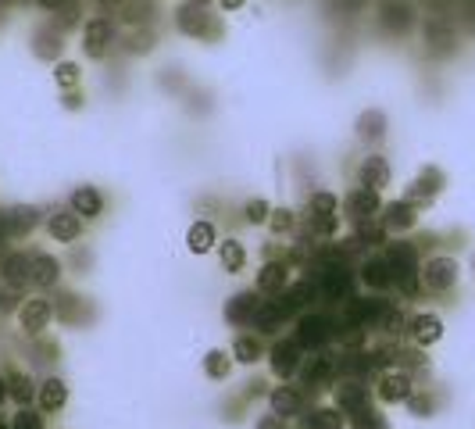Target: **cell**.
Listing matches in <instances>:
<instances>
[{
    "instance_id": "obj_15",
    "label": "cell",
    "mask_w": 475,
    "mask_h": 429,
    "mask_svg": "<svg viewBox=\"0 0 475 429\" xmlns=\"http://www.w3.org/2000/svg\"><path fill=\"white\" fill-rule=\"evenodd\" d=\"M382 225H386V233H404V229H411L415 222H418V208L411 205V201H393V205H386L382 208Z\"/></svg>"
},
{
    "instance_id": "obj_8",
    "label": "cell",
    "mask_w": 475,
    "mask_h": 429,
    "mask_svg": "<svg viewBox=\"0 0 475 429\" xmlns=\"http://www.w3.org/2000/svg\"><path fill=\"white\" fill-rule=\"evenodd\" d=\"M422 279H425V287L433 294H447L458 283V261L454 258H433V261H425Z\"/></svg>"
},
{
    "instance_id": "obj_19",
    "label": "cell",
    "mask_w": 475,
    "mask_h": 429,
    "mask_svg": "<svg viewBox=\"0 0 475 429\" xmlns=\"http://www.w3.org/2000/svg\"><path fill=\"white\" fill-rule=\"evenodd\" d=\"M354 132H358V140H365V143H379L382 136H386V114H382L379 107L361 111L358 122H354Z\"/></svg>"
},
{
    "instance_id": "obj_35",
    "label": "cell",
    "mask_w": 475,
    "mask_h": 429,
    "mask_svg": "<svg viewBox=\"0 0 475 429\" xmlns=\"http://www.w3.org/2000/svg\"><path fill=\"white\" fill-rule=\"evenodd\" d=\"M307 429H343V415L340 408H315L311 419L304 423Z\"/></svg>"
},
{
    "instance_id": "obj_28",
    "label": "cell",
    "mask_w": 475,
    "mask_h": 429,
    "mask_svg": "<svg viewBox=\"0 0 475 429\" xmlns=\"http://www.w3.org/2000/svg\"><path fill=\"white\" fill-rule=\"evenodd\" d=\"M361 279H365L372 290H386V287H393V269H389L386 258H372V261H365Z\"/></svg>"
},
{
    "instance_id": "obj_46",
    "label": "cell",
    "mask_w": 475,
    "mask_h": 429,
    "mask_svg": "<svg viewBox=\"0 0 475 429\" xmlns=\"http://www.w3.org/2000/svg\"><path fill=\"white\" fill-rule=\"evenodd\" d=\"M243 214H247V222H251V225H261V222H269V214H272V208H269V201L254 197V201H247V208H243Z\"/></svg>"
},
{
    "instance_id": "obj_29",
    "label": "cell",
    "mask_w": 475,
    "mask_h": 429,
    "mask_svg": "<svg viewBox=\"0 0 475 429\" xmlns=\"http://www.w3.org/2000/svg\"><path fill=\"white\" fill-rule=\"evenodd\" d=\"M269 405H272V412H276V415L289 419V415H297V412H300V394H297L293 387H276V390L269 394Z\"/></svg>"
},
{
    "instance_id": "obj_61",
    "label": "cell",
    "mask_w": 475,
    "mask_h": 429,
    "mask_svg": "<svg viewBox=\"0 0 475 429\" xmlns=\"http://www.w3.org/2000/svg\"><path fill=\"white\" fill-rule=\"evenodd\" d=\"M0 429H11V426H7V423H0Z\"/></svg>"
},
{
    "instance_id": "obj_45",
    "label": "cell",
    "mask_w": 475,
    "mask_h": 429,
    "mask_svg": "<svg viewBox=\"0 0 475 429\" xmlns=\"http://www.w3.org/2000/svg\"><path fill=\"white\" fill-rule=\"evenodd\" d=\"M269 225H272V233H293V225H297V218H293V212L289 208H272V214H269Z\"/></svg>"
},
{
    "instance_id": "obj_13",
    "label": "cell",
    "mask_w": 475,
    "mask_h": 429,
    "mask_svg": "<svg viewBox=\"0 0 475 429\" xmlns=\"http://www.w3.org/2000/svg\"><path fill=\"white\" fill-rule=\"evenodd\" d=\"M258 308H261L258 294H254V290H243V294H236L233 301H225V322H233V325H247V322H254Z\"/></svg>"
},
{
    "instance_id": "obj_22",
    "label": "cell",
    "mask_w": 475,
    "mask_h": 429,
    "mask_svg": "<svg viewBox=\"0 0 475 429\" xmlns=\"http://www.w3.org/2000/svg\"><path fill=\"white\" fill-rule=\"evenodd\" d=\"M69 205H72V212L79 214V218H96V214L104 212V197L96 194V187H79V190H72Z\"/></svg>"
},
{
    "instance_id": "obj_39",
    "label": "cell",
    "mask_w": 475,
    "mask_h": 429,
    "mask_svg": "<svg viewBox=\"0 0 475 429\" xmlns=\"http://www.w3.org/2000/svg\"><path fill=\"white\" fill-rule=\"evenodd\" d=\"M151 11H154V4L151 0H132V4H125V22L136 29V25H147L151 22Z\"/></svg>"
},
{
    "instance_id": "obj_37",
    "label": "cell",
    "mask_w": 475,
    "mask_h": 429,
    "mask_svg": "<svg viewBox=\"0 0 475 429\" xmlns=\"http://www.w3.org/2000/svg\"><path fill=\"white\" fill-rule=\"evenodd\" d=\"M229 369H233V361L225 358V351H211V354L204 358V372H207L211 379H229Z\"/></svg>"
},
{
    "instance_id": "obj_25",
    "label": "cell",
    "mask_w": 475,
    "mask_h": 429,
    "mask_svg": "<svg viewBox=\"0 0 475 429\" xmlns=\"http://www.w3.org/2000/svg\"><path fill=\"white\" fill-rule=\"evenodd\" d=\"M365 405H369V387H361V383H340V387H336V408L358 412V408H365Z\"/></svg>"
},
{
    "instance_id": "obj_20",
    "label": "cell",
    "mask_w": 475,
    "mask_h": 429,
    "mask_svg": "<svg viewBox=\"0 0 475 429\" xmlns=\"http://www.w3.org/2000/svg\"><path fill=\"white\" fill-rule=\"evenodd\" d=\"M415 390H411V376L407 372H386L379 379V397L386 405H397V401H407Z\"/></svg>"
},
{
    "instance_id": "obj_48",
    "label": "cell",
    "mask_w": 475,
    "mask_h": 429,
    "mask_svg": "<svg viewBox=\"0 0 475 429\" xmlns=\"http://www.w3.org/2000/svg\"><path fill=\"white\" fill-rule=\"evenodd\" d=\"M404 325H407V322H404V315H400V312H393V308H386V312H382L379 329H386L389 336H400V333H404Z\"/></svg>"
},
{
    "instance_id": "obj_32",
    "label": "cell",
    "mask_w": 475,
    "mask_h": 429,
    "mask_svg": "<svg viewBox=\"0 0 475 429\" xmlns=\"http://www.w3.org/2000/svg\"><path fill=\"white\" fill-rule=\"evenodd\" d=\"M218 258H222L225 272H243V265H247V251H243L240 240H225V243L218 247Z\"/></svg>"
},
{
    "instance_id": "obj_51",
    "label": "cell",
    "mask_w": 475,
    "mask_h": 429,
    "mask_svg": "<svg viewBox=\"0 0 475 429\" xmlns=\"http://www.w3.org/2000/svg\"><path fill=\"white\" fill-rule=\"evenodd\" d=\"M407 408H411L415 415H429V412H433V397H415V394H411V397H407Z\"/></svg>"
},
{
    "instance_id": "obj_40",
    "label": "cell",
    "mask_w": 475,
    "mask_h": 429,
    "mask_svg": "<svg viewBox=\"0 0 475 429\" xmlns=\"http://www.w3.org/2000/svg\"><path fill=\"white\" fill-rule=\"evenodd\" d=\"M347 287H351V276H347L343 269H333V272L325 276V294H329L333 301H340V297H347Z\"/></svg>"
},
{
    "instance_id": "obj_1",
    "label": "cell",
    "mask_w": 475,
    "mask_h": 429,
    "mask_svg": "<svg viewBox=\"0 0 475 429\" xmlns=\"http://www.w3.org/2000/svg\"><path fill=\"white\" fill-rule=\"evenodd\" d=\"M176 29L190 40H204V43H215L222 40V22L218 14H211L207 7H196V4H183L176 7Z\"/></svg>"
},
{
    "instance_id": "obj_49",
    "label": "cell",
    "mask_w": 475,
    "mask_h": 429,
    "mask_svg": "<svg viewBox=\"0 0 475 429\" xmlns=\"http://www.w3.org/2000/svg\"><path fill=\"white\" fill-rule=\"evenodd\" d=\"M54 22H58L61 29H72V25L79 22V4H76V0H69L61 11H54Z\"/></svg>"
},
{
    "instance_id": "obj_47",
    "label": "cell",
    "mask_w": 475,
    "mask_h": 429,
    "mask_svg": "<svg viewBox=\"0 0 475 429\" xmlns=\"http://www.w3.org/2000/svg\"><path fill=\"white\" fill-rule=\"evenodd\" d=\"M354 429H386V423L379 419V412L358 408V412H354Z\"/></svg>"
},
{
    "instance_id": "obj_34",
    "label": "cell",
    "mask_w": 475,
    "mask_h": 429,
    "mask_svg": "<svg viewBox=\"0 0 475 429\" xmlns=\"http://www.w3.org/2000/svg\"><path fill=\"white\" fill-rule=\"evenodd\" d=\"M32 394H36V387H32V379L29 376H22V372H14L11 379H7V397H14L22 408L32 401Z\"/></svg>"
},
{
    "instance_id": "obj_33",
    "label": "cell",
    "mask_w": 475,
    "mask_h": 429,
    "mask_svg": "<svg viewBox=\"0 0 475 429\" xmlns=\"http://www.w3.org/2000/svg\"><path fill=\"white\" fill-rule=\"evenodd\" d=\"M286 315H289V312H286L283 301H276V305H261V308H258V315H254V325H258L261 333H276V329H279V322H283Z\"/></svg>"
},
{
    "instance_id": "obj_57",
    "label": "cell",
    "mask_w": 475,
    "mask_h": 429,
    "mask_svg": "<svg viewBox=\"0 0 475 429\" xmlns=\"http://www.w3.org/2000/svg\"><path fill=\"white\" fill-rule=\"evenodd\" d=\"M4 397H7V383L0 379V405H4Z\"/></svg>"
},
{
    "instance_id": "obj_60",
    "label": "cell",
    "mask_w": 475,
    "mask_h": 429,
    "mask_svg": "<svg viewBox=\"0 0 475 429\" xmlns=\"http://www.w3.org/2000/svg\"><path fill=\"white\" fill-rule=\"evenodd\" d=\"M96 4H118V0H96Z\"/></svg>"
},
{
    "instance_id": "obj_43",
    "label": "cell",
    "mask_w": 475,
    "mask_h": 429,
    "mask_svg": "<svg viewBox=\"0 0 475 429\" xmlns=\"http://www.w3.org/2000/svg\"><path fill=\"white\" fill-rule=\"evenodd\" d=\"M54 79H58V87H65V90H76V87H79V65H72V61H61V65L54 68Z\"/></svg>"
},
{
    "instance_id": "obj_27",
    "label": "cell",
    "mask_w": 475,
    "mask_h": 429,
    "mask_svg": "<svg viewBox=\"0 0 475 429\" xmlns=\"http://www.w3.org/2000/svg\"><path fill=\"white\" fill-rule=\"evenodd\" d=\"M286 279H289V272H286L283 261H269V265L258 272V290H261V294H283Z\"/></svg>"
},
{
    "instance_id": "obj_55",
    "label": "cell",
    "mask_w": 475,
    "mask_h": 429,
    "mask_svg": "<svg viewBox=\"0 0 475 429\" xmlns=\"http://www.w3.org/2000/svg\"><path fill=\"white\" fill-rule=\"evenodd\" d=\"M11 236V229H7V212H0V243Z\"/></svg>"
},
{
    "instance_id": "obj_3",
    "label": "cell",
    "mask_w": 475,
    "mask_h": 429,
    "mask_svg": "<svg viewBox=\"0 0 475 429\" xmlns=\"http://www.w3.org/2000/svg\"><path fill=\"white\" fill-rule=\"evenodd\" d=\"M111 43H114V25H111V18L94 14V18L83 25V50H87V58L104 61V58L111 54Z\"/></svg>"
},
{
    "instance_id": "obj_31",
    "label": "cell",
    "mask_w": 475,
    "mask_h": 429,
    "mask_svg": "<svg viewBox=\"0 0 475 429\" xmlns=\"http://www.w3.org/2000/svg\"><path fill=\"white\" fill-rule=\"evenodd\" d=\"M187 247L193 254H207L215 247V225L211 222H193L190 233H187Z\"/></svg>"
},
{
    "instance_id": "obj_24",
    "label": "cell",
    "mask_w": 475,
    "mask_h": 429,
    "mask_svg": "<svg viewBox=\"0 0 475 429\" xmlns=\"http://www.w3.org/2000/svg\"><path fill=\"white\" fill-rule=\"evenodd\" d=\"M36 397H40V408L50 415V412L65 408V401H69V387H65L61 379H47V383H40Z\"/></svg>"
},
{
    "instance_id": "obj_16",
    "label": "cell",
    "mask_w": 475,
    "mask_h": 429,
    "mask_svg": "<svg viewBox=\"0 0 475 429\" xmlns=\"http://www.w3.org/2000/svg\"><path fill=\"white\" fill-rule=\"evenodd\" d=\"M358 183H361V187H372V190L389 187V165H386L382 154H369V158L361 161V169H358Z\"/></svg>"
},
{
    "instance_id": "obj_26",
    "label": "cell",
    "mask_w": 475,
    "mask_h": 429,
    "mask_svg": "<svg viewBox=\"0 0 475 429\" xmlns=\"http://www.w3.org/2000/svg\"><path fill=\"white\" fill-rule=\"evenodd\" d=\"M411 336H415V343L429 347V343H436L443 336V322L436 319V315H415L411 319Z\"/></svg>"
},
{
    "instance_id": "obj_38",
    "label": "cell",
    "mask_w": 475,
    "mask_h": 429,
    "mask_svg": "<svg viewBox=\"0 0 475 429\" xmlns=\"http://www.w3.org/2000/svg\"><path fill=\"white\" fill-rule=\"evenodd\" d=\"M307 212H311V214H336V212H340V201H336V194H329V190H318V194H311V201H307Z\"/></svg>"
},
{
    "instance_id": "obj_12",
    "label": "cell",
    "mask_w": 475,
    "mask_h": 429,
    "mask_svg": "<svg viewBox=\"0 0 475 429\" xmlns=\"http://www.w3.org/2000/svg\"><path fill=\"white\" fill-rule=\"evenodd\" d=\"M300 343L297 340H283V343H276L272 347V372L279 376V379H289L293 372H300Z\"/></svg>"
},
{
    "instance_id": "obj_54",
    "label": "cell",
    "mask_w": 475,
    "mask_h": 429,
    "mask_svg": "<svg viewBox=\"0 0 475 429\" xmlns=\"http://www.w3.org/2000/svg\"><path fill=\"white\" fill-rule=\"evenodd\" d=\"M243 4H247V0H218V7H222V11H240Z\"/></svg>"
},
{
    "instance_id": "obj_2",
    "label": "cell",
    "mask_w": 475,
    "mask_h": 429,
    "mask_svg": "<svg viewBox=\"0 0 475 429\" xmlns=\"http://www.w3.org/2000/svg\"><path fill=\"white\" fill-rule=\"evenodd\" d=\"M386 261L393 269V283L400 287V294L415 297L418 294V254H415V247L411 243H389Z\"/></svg>"
},
{
    "instance_id": "obj_23",
    "label": "cell",
    "mask_w": 475,
    "mask_h": 429,
    "mask_svg": "<svg viewBox=\"0 0 475 429\" xmlns=\"http://www.w3.org/2000/svg\"><path fill=\"white\" fill-rule=\"evenodd\" d=\"M61 276V261L54 254H32V283L36 287H54Z\"/></svg>"
},
{
    "instance_id": "obj_42",
    "label": "cell",
    "mask_w": 475,
    "mask_h": 429,
    "mask_svg": "<svg viewBox=\"0 0 475 429\" xmlns=\"http://www.w3.org/2000/svg\"><path fill=\"white\" fill-rule=\"evenodd\" d=\"M151 47H154V32H151L147 25L129 32V54H147Z\"/></svg>"
},
{
    "instance_id": "obj_41",
    "label": "cell",
    "mask_w": 475,
    "mask_h": 429,
    "mask_svg": "<svg viewBox=\"0 0 475 429\" xmlns=\"http://www.w3.org/2000/svg\"><path fill=\"white\" fill-rule=\"evenodd\" d=\"M307 297H315V287L311 283H297L289 294L283 297V305H286V312H293V308H304L307 305Z\"/></svg>"
},
{
    "instance_id": "obj_58",
    "label": "cell",
    "mask_w": 475,
    "mask_h": 429,
    "mask_svg": "<svg viewBox=\"0 0 475 429\" xmlns=\"http://www.w3.org/2000/svg\"><path fill=\"white\" fill-rule=\"evenodd\" d=\"M11 4H14V0H0V14H4V11L11 7Z\"/></svg>"
},
{
    "instance_id": "obj_5",
    "label": "cell",
    "mask_w": 475,
    "mask_h": 429,
    "mask_svg": "<svg viewBox=\"0 0 475 429\" xmlns=\"http://www.w3.org/2000/svg\"><path fill=\"white\" fill-rule=\"evenodd\" d=\"M422 40H425V54H433V58H447L458 43L454 25L447 18H429L425 29H422Z\"/></svg>"
},
{
    "instance_id": "obj_10",
    "label": "cell",
    "mask_w": 475,
    "mask_h": 429,
    "mask_svg": "<svg viewBox=\"0 0 475 429\" xmlns=\"http://www.w3.org/2000/svg\"><path fill=\"white\" fill-rule=\"evenodd\" d=\"M329 336H333V322L322 319V315H304V319L297 322V343L304 351H318Z\"/></svg>"
},
{
    "instance_id": "obj_56",
    "label": "cell",
    "mask_w": 475,
    "mask_h": 429,
    "mask_svg": "<svg viewBox=\"0 0 475 429\" xmlns=\"http://www.w3.org/2000/svg\"><path fill=\"white\" fill-rule=\"evenodd\" d=\"M65 105H69V107H79V94H72V90H69V94H65Z\"/></svg>"
},
{
    "instance_id": "obj_21",
    "label": "cell",
    "mask_w": 475,
    "mask_h": 429,
    "mask_svg": "<svg viewBox=\"0 0 475 429\" xmlns=\"http://www.w3.org/2000/svg\"><path fill=\"white\" fill-rule=\"evenodd\" d=\"M47 229H50V236L54 240H61V243H72L79 233H83V218L76 212H54L47 218Z\"/></svg>"
},
{
    "instance_id": "obj_30",
    "label": "cell",
    "mask_w": 475,
    "mask_h": 429,
    "mask_svg": "<svg viewBox=\"0 0 475 429\" xmlns=\"http://www.w3.org/2000/svg\"><path fill=\"white\" fill-rule=\"evenodd\" d=\"M40 225V212L36 208H11L7 212V229L11 236H29Z\"/></svg>"
},
{
    "instance_id": "obj_7",
    "label": "cell",
    "mask_w": 475,
    "mask_h": 429,
    "mask_svg": "<svg viewBox=\"0 0 475 429\" xmlns=\"http://www.w3.org/2000/svg\"><path fill=\"white\" fill-rule=\"evenodd\" d=\"M65 50V29L58 22H43L36 32H32V54L40 61H54L58 54Z\"/></svg>"
},
{
    "instance_id": "obj_11",
    "label": "cell",
    "mask_w": 475,
    "mask_h": 429,
    "mask_svg": "<svg viewBox=\"0 0 475 429\" xmlns=\"http://www.w3.org/2000/svg\"><path fill=\"white\" fill-rule=\"evenodd\" d=\"M50 315H54L50 301H47V297H32V301H25V308L18 312V322H22V329H25L29 336H36V333L47 329Z\"/></svg>"
},
{
    "instance_id": "obj_53",
    "label": "cell",
    "mask_w": 475,
    "mask_h": 429,
    "mask_svg": "<svg viewBox=\"0 0 475 429\" xmlns=\"http://www.w3.org/2000/svg\"><path fill=\"white\" fill-rule=\"evenodd\" d=\"M36 4H40L43 11H50V14H54V11H61V7L69 4V0H36Z\"/></svg>"
},
{
    "instance_id": "obj_44",
    "label": "cell",
    "mask_w": 475,
    "mask_h": 429,
    "mask_svg": "<svg viewBox=\"0 0 475 429\" xmlns=\"http://www.w3.org/2000/svg\"><path fill=\"white\" fill-rule=\"evenodd\" d=\"M307 225H311V233H318V236H333L336 225H340V214H307Z\"/></svg>"
},
{
    "instance_id": "obj_17",
    "label": "cell",
    "mask_w": 475,
    "mask_h": 429,
    "mask_svg": "<svg viewBox=\"0 0 475 429\" xmlns=\"http://www.w3.org/2000/svg\"><path fill=\"white\" fill-rule=\"evenodd\" d=\"M0 272H4V283L18 290V287L32 283V258H25V254H7L4 265H0Z\"/></svg>"
},
{
    "instance_id": "obj_52",
    "label": "cell",
    "mask_w": 475,
    "mask_h": 429,
    "mask_svg": "<svg viewBox=\"0 0 475 429\" xmlns=\"http://www.w3.org/2000/svg\"><path fill=\"white\" fill-rule=\"evenodd\" d=\"M254 429H289V426H286L283 415H276V412H272V415H265V419H261Z\"/></svg>"
},
{
    "instance_id": "obj_18",
    "label": "cell",
    "mask_w": 475,
    "mask_h": 429,
    "mask_svg": "<svg viewBox=\"0 0 475 429\" xmlns=\"http://www.w3.org/2000/svg\"><path fill=\"white\" fill-rule=\"evenodd\" d=\"M300 372H304V383H307L311 390H318V387H325V383L333 379L336 365H333L329 354H315V358H307V361L300 365Z\"/></svg>"
},
{
    "instance_id": "obj_36",
    "label": "cell",
    "mask_w": 475,
    "mask_h": 429,
    "mask_svg": "<svg viewBox=\"0 0 475 429\" xmlns=\"http://www.w3.org/2000/svg\"><path fill=\"white\" fill-rule=\"evenodd\" d=\"M233 358L243 361V365H254V361L261 358V343H258L254 336H240V340L233 343Z\"/></svg>"
},
{
    "instance_id": "obj_59",
    "label": "cell",
    "mask_w": 475,
    "mask_h": 429,
    "mask_svg": "<svg viewBox=\"0 0 475 429\" xmlns=\"http://www.w3.org/2000/svg\"><path fill=\"white\" fill-rule=\"evenodd\" d=\"M187 4H196V7H207L211 0H187Z\"/></svg>"
},
{
    "instance_id": "obj_9",
    "label": "cell",
    "mask_w": 475,
    "mask_h": 429,
    "mask_svg": "<svg viewBox=\"0 0 475 429\" xmlns=\"http://www.w3.org/2000/svg\"><path fill=\"white\" fill-rule=\"evenodd\" d=\"M379 208H382L379 190H372V187H358V190H351L343 197V212H347V218H354V222H369Z\"/></svg>"
},
{
    "instance_id": "obj_4",
    "label": "cell",
    "mask_w": 475,
    "mask_h": 429,
    "mask_svg": "<svg viewBox=\"0 0 475 429\" xmlns=\"http://www.w3.org/2000/svg\"><path fill=\"white\" fill-rule=\"evenodd\" d=\"M411 25H415V7L407 0H382L379 29L386 36H404Z\"/></svg>"
},
{
    "instance_id": "obj_50",
    "label": "cell",
    "mask_w": 475,
    "mask_h": 429,
    "mask_svg": "<svg viewBox=\"0 0 475 429\" xmlns=\"http://www.w3.org/2000/svg\"><path fill=\"white\" fill-rule=\"evenodd\" d=\"M11 429H43V419H40L36 412L22 408V412H18V419H14V426H11Z\"/></svg>"
},
{
    "instance_id": "obj_6",
    "label": "cell",
    "mask_w": 475,
    "mask_h": 429,
    "mask_svg": "<svg viewBox=\"0 0 475 429\" xmlns=\"http://www.w3.org/2000/svg\"><path fill=\"white\" fill-rule=\"evenodd\" d=\"M443 190V172L440 169H422L418 172V179L407 187V194H404V201H411L415 208H425V205H433L436 201V194Z\"/></svg>"
},
{
    "instance_id": "obj_14",
    "label": "cell",
    "mask_w": 475,
    "mask_h": 429,
    "mask_svg": "<svg viewBox=\"0 0 475 429\" xmlns=\"http://www.w3.org/2000/svg\"><path fill=\"white\" fill-rule=\"evenodd\" d=\"M382 312H386V305H382L379 297H365V301H351L347 319H351L354 329H369V325H379Z\"/></svg>"
}]
</instances>
